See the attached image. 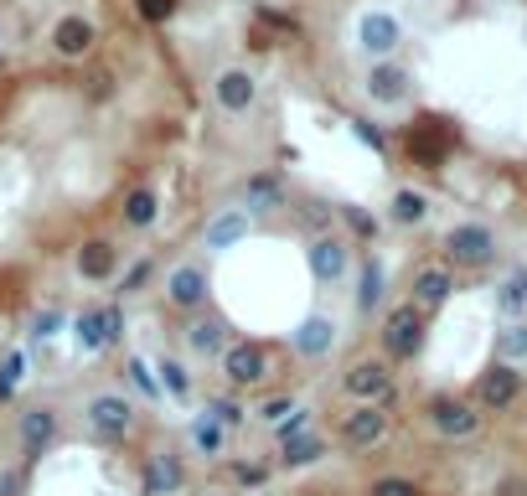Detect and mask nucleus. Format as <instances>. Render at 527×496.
Masks as SVG:
<instances>
[{
    "label": "nucleus",
    "instance_id": "31",
    "mask_svg": "<svg viewBox=\"0 0 527 496\" xmlns=\"http://www.w3.org/2000/svg\"><path fill=\"white\" fill-rule=\"evenodd\" d=\"M243 212H269V207H279L285 202V186H279L274 176H254V181H243Z\"/></svg>",
    "mask_w": 527,
    "mask_h": 496
},
{
    "label": "nucleus",
    "instance_id": "41",
    "mask_svg": "<svg viewBox=\"0 0 527 496\" xmlns=\"http://www.w3.org/2000/svg\"><path fill=\"white\" fill-rule=\"evenodd\" d=\"M285 414H295V403H290V398H269L264 409H259L264 424H285Z\"/></svg>",
    "mask_w": 527,
    "mask_h": 496
},
{
    "label": "nucleus",
    "instance_id": "18",
    "mask_svg": "<svg viewBox=\"0 0 527 496\" xmlns=\"http://www.w3.org/2000/svg\"><path fill=\"white\" fill-rule=\"evenodd\" d=\"M52 440H57V409H52V403H37V409H26V414H21V455L37 460Z\"/></svg>",
    "mask_w": 527,
    "mask_h": 496
},
{
    "label": "nucleus",
    "instance_id": "28",
    "mask_svg": "<svg viewBox=\"0 0 527 496\" xmlns=\"http://www.w3.org/2000/svg\"><path fill=\"white\" fill-rule=\"evenodd\" d=\"M155 383H161V393L176 398V403L192 398V372H186V362H176V357H161V362H155Z\"/></svg>",
    "mask_w": 527,
    "mask_h": 496
},
{
    "label": "nucleus",
    "instance_id": "44",
    "mask_svg": "<svg viewBox=\"0 0 527 496\" xmlns=\"http://www.w3.org/2000/svg\"><path fill=\"white\" fill-rule=\"evenodd\" d=\"M243 486H264L269 481V471H264V465H238V471H233Z\"/></svg>",
    "mask_w": 527,
    "mask_h": 496
},
{
    "label": "nucleus",
    "instance_id": "6",
    "mask_svg": "<svg viewBox=\"0 0 527 496\" xmlns=\"http://www.w3.org/2000/svg\"><path fill=\"white\" fill-rule=\"evenodd\" d=\"M481 409L471 398H434L429 403V424H434V434L440 440H476L481 434Z\"/></svg>",
    "mask_w": 527,
    "mask_h": 496
},
{
    "label": "nucleus",
    "instance_id": "9",
    "mask_svg": "<svg viewBox=\"0 0 527 496\" xmlns=\"http://www.w3.org/2000/svg\"><path fill=\"white\" fill-rule=\"evenodd\" d=\"M223 372L233 388H259V383H269V352L259 341H233L223 352Z\"/></svg>",
    "mask_w": 527,
    "mask_h": 496
},
{
    "label": "nucleus",
    "instance_id": "36",
    "mask_svg": "<svg viewBox=\"0 0 527 496\" xmlns=\"http://www.w3.org/2000/svg\"><path fill=\"white\" fill-rule=\"evenodd\" d=\"M202 414H212L217 424H228V429H238V424H243V409H238L233 398H207V409H202Z\"/></svg>",
    "mask_w": 527,
    "mask_h": 496
},
{
    "label": "nucleus",
    "instance_id": "7",
    "mask_svg": "<svg viewBox=\"0 0 527 496\" xmlns=\"http://www.w3.org/2000/svg\"><path fill=\"white\" fill-rule=\"evenodd\" d=\"M341 388H347L357 403H388V393H393V367H388V357H362V362H352L347 372H341Z\"/></svg>",
    "mask_w": 527,
    "mask_h": 496
},
{
    "label": "nucleus",
    "instance_id": "2",
    "mask_svg": "<svg viewBox=\"0 0 527 496\" xmlns=\"http://www.w3.org/2000/svg\"><path fill=\"white\" fill-rule=\"evenodd\" d=\"M119 336H124V310L119 305H88L83 316H73V341H78L83 357L109 352Z\"/></svg>",
    "mask_w": 527,
    "mask_h": 496
},
{
    "label": "nucleus",
    "instance_id": "8",
    "mask_svg": "<svg viewBox=\"0 0 527 496\" xmlns=\"http://www.w3.org/2000/svg\"><path fill=\"white\" fill-rule=\"evenodd\" d=\"M341 445L347 450H372V445H383L388 440V409L383 403H357V409L341 419Z\"/></svg>",
    "mask_w": 527,
    "mask_h": 496
},
{
    "label": "nucleus",
    "instance_id": "39",
    "mask_svg": "<svg viewBox=\"0 0 527 496\" xmlns=\"http://www.w3.org/2000/svg\"><path fill=\"white\" fill-rule=\"evenodd\" d=\"M491 496H527V476H522V471H507V476H496Z\"/></svg>",
    "mask_w": 527,
    "mask_h": 496
},
{
    "label": "nucleus",
    "instance_id": "27",
    "mask_svg": "<svg viewBox=\"0 0 527 496\" xmlns=\"http://www.w3.org/2000/svg\"><path fill=\"white\" fill-rule=\"evenodd\" d=\"M388 217H393L398 228H419L424 217H429V197H424V192H414V186H403V192H393Z\"/></svg>",
    "mask_w": 527,
    "mask_h": 496
},
{
    "label": "nucleus",
    "instance_id": "40",
    "mask_svg": "<svg viewBox=\"0 0 527 496\" xmlns=\"http://www.w3.org/2000/svg\"><path fill=\"white\" fill-rule=\"evenodd\" d=\"M57 326H62V310H42V316L31 321V336H37V341H52Z\"/></svg>",
    "mask_w": 527,
    "mask_h": 496
},
{
    "label": "nucleus",
    "instance_id": "20",
    "mask_svg": "<svg viewBox=\"0 0 527 496\" xmlns=\"http://www.w3.org/2000/svg\"><path fill=\"white\" fill-rule=\"evenodd\" d=\"M212 93H217V104H223L228 114H248V109H254V99H259V83H254V73L228 68V73H217Z\"/></svg>",
    "mask_w": 527,
    "mask_h": 496
},
{
    "label": "nucleus",
    "instance_id": "37",
    "mask_svg": "<svg viewBox=\"0 0 527 496\" xmlns=\"http://www.w3.org/2000/svg\"><path fill=\"white\" fill-rule=\"evenodd\" d=\"M274 434H279V445H290V440H300V434H310V409H295L285 424H274Z\"/></svg>",
    "mask_w": 527,
    "mask_h": 496
},
{
    "label": "nucleus",
    "instance_id": "23",
    "mask_svg": "<svg viewBox=\"0 0 527 496\" xmlns=\"http://www.w3.org/2000/svg\"><path fill=\"white\" fill-rule=\"evenodd\" d=\"M114 269H119V248H114V243L88 238V243L78 248V274H83V279H93V285H99V279H109Z\"/></svg>",
    "mask_w": 527,
    "mask_h": 496
},
{
    "label": "nucleus",
    "instance_id": "33",
    "mask_svg": "<svg viewBox=\"0 0 527 496\" xmlns=\"http://www.w3.org/2000/svg\"><path fill=\"white\" fill-rule=\"evenodd\" d=\"M26 378V357L21 352H11L6 362H0V403H11V393H16V383Z\"/></svg>",
    "mask_w": 527,
    "mask_h": 496
},
{
    "label": "nucleus",
    "instance_id": "13",
    "mask_svg": "<svg viewBox=\"0 0 527 496\" xmlns=\"http://www.w3.org/2000/svg\"><path fill=\"white\" fill-rule=\"evenodd\" d=\"M409 290H414L409 305H419L424 316H429V310H440V305L455 295V269H450V264H424V269L414 274Z\"/></svg>",
    "mask_w": 527,
    "mask_h": 496
},
{
    "label": "nucleus",
    "instance_id": "24",
    "mask_svg": "<svg viewBox=\"0 0 527 496\" xmlns=\"http://www.w3.org/2000/svg\"><path fill=\"white\" fill-rule=\"evenodd\" d=\"M52 47H57L62 57H88V52H93V26H88L83 16H62V21L52 26Z\"/></svg>",
    "mask_w": 527,
    "mask_h": 496
},
{
    "label": "nucleus",
    "instance_id": "34",
    "mask_svg": "<svg viewBox=\"0 0 527 496\" xmlns=\"http://www.w3.org/2000/svg\"><path fill=\"white\" fill-rule=\"evenodd\" d=\"M367 496H419V486L409 476H378L367 486Z\"/></svg>",
    "mask_w": 527,
    "mask_h": 496
},
{
    "label": "nucleus",
    "instance_id": "17",
    "mask_svg": "<svg viewBox=\"0 0 527 496\" xmlns=\"http://www.w3.org/2000/svg\"><path fill=\"white\" fill-rule=\"evenodd\" d=\"M248 233H254V217H248L243 207H223L212 217V223L202 228V248H212V254H223V248L243 243Z\"/></svg>",
    "mask_w": 527,
    "mask_h": 496
},
{
    "label": "nucleus",
    "instance_id": "35",
    "mask_svg": "<svg viewBox=\"0 0 527 496\" xmlns=\"http://www.w3.org/2000/svg\"><path fill=\"white\" fill-rule=\"evenodd\" d=\"M130 378H135V388H140L145 398H161V383H155V367H150L145 357H130Z\"/></svg>",
    "mask_w": 527,
    "mask_h": 496
},
{
    "label": "nucleus",
    "instance_id": "30",
    "mask_svg": "<svg viewBox=\"0 0 527 496\" xmlns=\"http://www.w3.org/2000/svg\"><path fill=\"white\" fill-rule=\"evenodd\" d=\"M496 362H512V367L527 362V321H502V331H496Z\"/></svg>",
    "mask_w": 527,
    "mask_h": 496
},
{
    "label": "nucleus",
    "instance_id": "16",
    "mask_svg": "<svg viewBox=\"0 0 527 496\" xmlns=\"http://www.w3.org/2000/svg\"><path fill=\"white\" fill-rule=\"evenodd\" d=\"M445 150H450V124L445 119H419L414 130H409V155L419 166H440L445 161Z\"/></svg>",
    "mask_w": 527,
    "mask_h": 496
},
{
    "label": "nucleus",
    "instance_id": "10",
    "mask_svg": "<svg viewBox=\"0 0 527 496\" xmlns=\"http://www.w3.org/2000/svg\"><path fill=\"white\" fill-rule=\"evenodd\" d=\"M336 321L331 316H305L295 331H290V347H295V357H305V362H326L331 352H336Z\"/></svg>",
    "mask_w": 527,
    "mask_h": 496
},
{
    "label": "nucleus",
    "instance_id": "22",
    "mask_svg": "<svg viewBox=\"0 0 527 496\" xmlns=\"http://www.w3.org/2000/svg\"><path fill=\"white\" fill-rule=\"evenodd\" d=\"M186 347H192L197 357H223L233 341H228V326L212 321V316H197L192 326H186Z\"/></svg>",
    "mask_w": 527,
    "mask_h": 496
},
{
    "label": "nucleus",
    "instance_id": "1",
    "mask_svg": "<svg viewBox=\"0 0 527 496\" xmlns=\"http://www.w3.org/2000/svg\"><path fill=\"white\" fill-rule=\"evenodd\" d=\"M496 233L486 228V223H455L450 233H445V259H450V269H491L496 264Z\"/></svg>",
    "mask_w": 527,
    "mask_h": 496
},
{
    "label": "nucleus",
    "instance_id": "29",
    "mask_svg": "<svg viewBox=\"0 0 527 496\" xmlns=\"http://www.w3.org/2000/svg\"><path fill=\"white\" fill-rule=\"evenodd\" d=\"M124 228H150L155 223V212H161V197L150 192V186H135L130 197H124Z\"/></svg>",
    "mask_w": 527,
    "mask_h": 496
},
{
    "label": "nucleus",
    "instance_id": "42",
    "mask_svg": "<svg viewBox=\"0 0 527 496\" xmlns=\"http://www.w3.org/2000/svg\"><path fill=\"white\" fill-rule=\"evenodd\" d=\"M145 279H150V259H140V264H135L130 274H124V279H119V295H135V290L145 285Z\"/></svg>",
    "mask_w": 527,
    "mask_h": 496
},
{
    "label": "nucleus",
    "instance_id": "38",
    "mask_svg": "<svg viewBox=\"0 0 527 496\" xmlns=\"http://www.w3.org/2000/svg\"><path fill=\"white\" fill-rule=\"evenodd\" d=\"M135 11H140V21L161 26V21H171V16H176V0H135Z\"/></svg>",
    "mask_w": 527,
    "mask_h": 496
},
{
    "label": "nucleus",
    "instance_id": "25",
    "mask_svg": "<svg viewBox=\"0 0 527 496\" xmlns=\"http://www.w3.org/2000/svg\"><path fill=\"white\" fill-rule=\"evenodd\" d=\"M496 316L502 321H527V269H512L496 285Z\"/></svg>",
    "mask_w": 527,
    "mask_h": 496
},
{
    "label": "nucleus",
    "instance_id": "12",
    "mask_svg": "<svg viewBox=\"0 0 527 496\" xmlns=\"http://www.w3.org/2000/svg\"><path fill=\"white\" fill-rule=\"evenodd\" d=\"M357 42H362L367 57L388 62V57L398 52V42H403V26H398V16H388V11H367L362 26H357Z\"/></svg>",
    "mask_w": 527,
    "mask_h": 496
},
{
    "label": "nucleus",
    "instance_id": "43",
    "mask_svg": "<svg viewBox=\"0 0 527 496\" xmlns=\"http://www.w3.org/2000/svg\"><path fill=\"white\" fill-rule=\"evenodd\" d=\"M352 130H357V140L362 145H372V150H383L388 140H383V130H378V124H367V119H352Z\"/></svg>",
    "mask_w": 527,
    "mask_h": 496
},
{
    "label": "nucleus",
    "instance_id": "32",
    "mask_svg": "<svg viewBox=\"0 0 527 496\" xmlns=\"http://www.w3.org/2000/svg\"><path fill=\"white\" fill-rule=\"evenodd\" d=\"M378 300H383V264L367 259V264H362V279H357V310L367 316V310L378 305Z\"/></svg>",
    "mask_w": 527,
    "mask_h": 496
},
{
    "label": "nucleus",
    "instance_id": "4",
    "mask_svg": "<svg viewBox=\"0 0 527 496\" xmlns=\"http://www.w3.org/2000/svg\"><path fill=\"white\" fill-rule=\"evenodd\" d=\"M383 352H388V362H414L424 352V310L419 305H398L383 321Z\"/></svg>",
    "mask_w": 527,
    "mask_h": 496
},
{
    "label": "nucleus",
    "instance_id": "15",
    "mask_svg": "<svg viewBox=\"0 0 527 496\" xmlns=\"http://www.w3.org/2000/svg\"><path fill=\"white\" fill-rule=\"evenodd\" d=\"M186 491V465L176 450H155L145 460V496H181Z\"/></svg>",
    "mask_w": 527,
    "mask_h": 496
},
{
    "label": "nucleus",
    "instance_id": "11",
    "mask_svg": "<svg viewBox=\"0 0 527 496\" xmlns=\"http://www.w3.org/2000/svg\"><path fill=\"white\" fill-rule=\"evenodd\" d=\"M305 259H310L316 285H341V279H347V269H352V248L326 233V238H316V243L305 248Z\"/></svg>",
    "mask_w": 527,
    "mask_h": 496
},
{
    "label": "nucleus",
    "instance_id": "26",
    "mask_svg": "<svg viewBox=\"0 0 527 496\" xmlns=\"http://www.w3.org/2000/svg\"><path fill=\"white\" fill-rule=\"evenodd\" d=\"M326 450H331V445L321 440V434H300V440L279 445V465H285V471H305V465H316Z\"/></svg>",
    "mask_w": 527,
    "mask_h": 496
},
{
    "label": "nucleus",
    "instance_id": "21",
    "mask_svg": "<svg viewBox=\"0 0 527 496\" xmlns=\"http://www.w3.org/2000/svg\"><path fill=\"white\" fill-rule=\"evenodd\" d=\"M228 424H217L212 414H197L192 424H186V440H192V450L197 455H207V460H217V455H228Z\"/></svg>",
    "mask_w": 527,
    "mask_h": 496
},
{
    "label": "nucleus",
    "instance_id": "5",
    "mask_svg": "<svg viewBox=\"0 0 527 496\" xmlns=\"http://www.w3.org/2000/svg\"><path fill=\"white\" fill-rule=\"evenodd\" d=\"M522 398V367H512V362H491L481 378H476V409L481 414H502V409H512V403Z\"/></svg>",
    "mask_w": 527,
    "mask_h": 496
},
{
    "label": "nucleus",
    "instance_id": "14",
    "mask_svg": "<svg viewBox=\"0 0 527 496\" xmlns=\"http://www.w3.org/2000/svg\"><path fill=\"white\" fill-rule=\"evenodd\" d=\"M166 300L176 310H202L207 305V269L202 264H176L166 274Z\"/></svg>",
    "mask_w": 527,
    "mask_h": 496
},
{
    "label": "nucleus",
    "instance_id": "19",
    "mask_svg": "<svg viewBox=\"0 0 527 496\" xmlns=\"http://www.w3.org/2000/svg\"><path fill=\"white\" fill-rule=\"evenodd\" d=\"M409 68H398V62H372L367 73V99L372 104H403L409 99Z\"/></svg>",
    "mask_w": 527,
    "mask_h": 496
},
{
    "label": "nucleus",
    "instance_id": "3",
    "mask_svg": "<svg viewBox=\"0 0 527 496\" xmlns=\"http://www.w3.org/2000/svg\"><path fill=\"white\" fill-rule=\"evenodd\" d=\"M83 424H88V434H99V440H124V434L135 429V403L124 393H93L83 403Z\"/></svg>",
    "mask_w": 527,
    "mask_h": 496
}]
</instances>
